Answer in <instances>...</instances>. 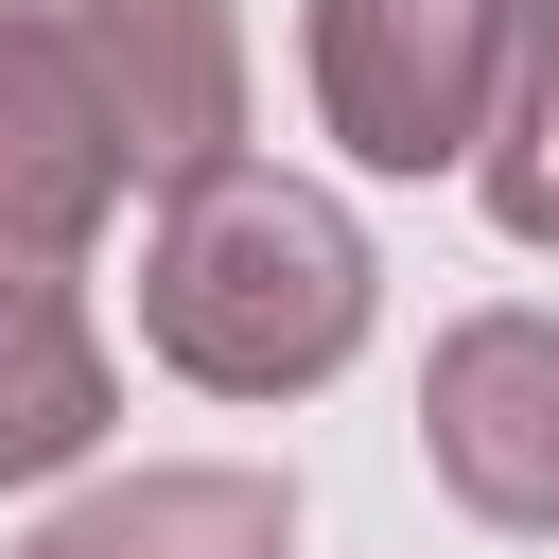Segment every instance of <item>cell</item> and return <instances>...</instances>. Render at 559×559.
Wrapping results in <instances>:
<instances>
[{
	"instance_id": "cell-5",
	"label": "cell",
	"mask_w": 559,
	"mask_h": 559,
	"mask_svg": "<svg viewBox=\"0 0 559 559\" xmlns=\"http://www.w3.org/2000/svg\"><path fill=\"white\" fill-rule=\"evenodd\" d=\"M122 227V140L87 105V70L52 52L35 0H0V262L87 280V245Z\"/></svg>"
},
{
	"instance_id": "cell-3",
	"label": "cell",
	"mask_w": 559,
	"mask_h": 559,
	"mask_svg": "<svg viewBox=\"0 0 559 559\" xmlns=\"http://www.w3.org/2000/svg\"><path fill=\"white\" fill-rule=\"evenodd\" d=\"M52 17V52L87 70V105H105V140H122V192H210V175H245V105H262V70H245V17L227 0H35Z\"/></svg>"
},
{
	"instance_id": "cell-6",
	"label": "cell",
	"mask_w": 559,
	"mask_h": 559,
	"mask_svg": "<svg viewBox=\"0 0 559 559\" xmlns=\"http://www.w3.org/2000/svg\"><path fill=\"white\" fill-rule=\"evenodd\" d=\"M0 559H297V472H262V454H140V472L52 489Z\"/></svg>"
},
{
	"instance_id": "cell-8",
	"label": "cell",
	"mask_w": 559,
	"mask_h": 559,
	"mask_svg": "<svg viewBox=\"0 0 559 559\" xmlns=\"http://www.w3.org/2000/svg\"><path fill=\"white\" fill-rule=\"evenodd\" d=\"M472 210L559 262V0H507V70H489V140H472Z\"/></svg>"
},
{
	"instance_id": "cell-1",
	"label": "cell",
	"mask_w": 559,
	"mask_h": 559,
	"mask_svg": "<svg viewBox=\"0 0 559 559\" xmlns=\"http://www.w3.org/2000/svg\"><path fill=\"white\" fill-rule=\"evenodd\" d=\"M367 332H384V245L349 192H314L280 157H245L140 227V349L192 402H314L367 367Z\"/></svg>"
},
{
	"instance_id": "cell-7",
	"label": "cell",
	"mask_w": 559,
	"mask_h": 559,
	"mask_svg": "<svg viewBox=\"0 0 559 559\" xmlns=\"http://www.w3.org/2000/svg\"><path fill=\"white\" fill-rule=\"evenodd\" d=\"M122 437V349L87 314V280L0 262V489H87Z\"/></svg>"
},
{
	"instance_id": "cell-2",
	"label": "cell",
	"mask_w": 559,
	"mask_h": 559,
	"mask_svg": "<svg viewBox=\"0 0 559 559\" xmlns=\"http://www.w3.org/2000/svg\"><path fill=\"white\" fill-rule=\"evenodd\" d=\"M507 0H297V87L349 175H472Z\"/></svg>"
},
{
	"instance_id": "cell-4",
	"label": "cell",
	"mask_w": 559,
	"mask_h": 559,
	"mask_svg": "<svg viewBox=\"0 0 559 559\" xmlns=\"http://www.w3.org/2000/svg\"><path fill=\"white\" fill-rule=\"evenodd\" d=\"M419 454L489 542H559V297H472L419 349Z\"/></svg>"
}]
</instances>
